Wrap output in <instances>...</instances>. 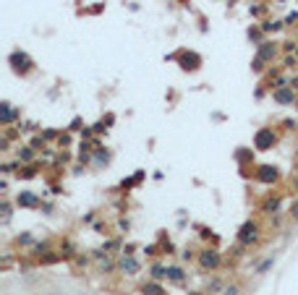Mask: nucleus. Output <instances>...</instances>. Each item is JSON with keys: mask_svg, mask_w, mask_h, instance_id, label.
I'll use <instances>...</instances> for the list:
<instances>
[{"mask_svg": "<svg viewBox=\"0 0 298 295\" xmlns=\"http://www.w3.org/2000/svg\"><path fill=\"white\" fill-rule=\"evenodd\" d=\"M8 65L14 68L16 76H29L34 71V60L29 58L24 50H14V52H10L8 55Z\"/></svg>", "mask_w": 298, "mask_h": 295, "instance_id": "f257e3e1", "label": "nucleus"}, {"mask_svg": "<svg viewBox=\"0 0 298 295\" xmlns=\"http://www.w3.org/2000/svg\"><path fill=\"white\" fill-rule=\"evenodd\" d=\"M196 262H199V267H202L204 272H214V269H220L222 256H220V251H217V248H202V251L196 254Z\"/></svg>", "mask_w": 298, "mask_h": 295, "instance_id": "f03ea898", "label": "nucleus"}, {"mask_svg": "<svg viewBox=\"0 0 298 295\" xmlns=\"http://www.w3.org/2000/svg\"><path fill=\"white\" fill-rule=\"evenodd\" d=\"M238 243H240V246H254V243H259V222L248 220V222L240 225V228H238Z\"/></svg>", "mask_w": 298, "mask_h": 295, "instance_id": "7ed1b4c3", "label": "nucleus"}, {"mask_svg": "<svg viewBox=\"0 0 298 295\" xmlns=\"http://www.w3.org/2000/svg\"><path fill=\"white\" fill-rule=\"evenodd\" d=\"M278 144V133H274V128H259L256 131V136H254V149L256 152H267V149H272V146Z\"/></svg>", "mask_w": 298, "mask_h": 295, "instance_id": "20e7f679", "label": "nucleus"}, {"mask_svg": "<svg viewBox=\"0 0 298 295\" xmlns=\"http://www.w3.org/2000/svg\"><path fill=\"white\" fill-rule=\"evenodd\" d=\"M118 272H120V275H126V277H136V275L142 272V262H139L134 254H120V259H118Z\"/></svg>", "mask_w": 298, "mask_h": 295, "instance_id": "39448f33", "label": "nucleus"}, {"mask_svg": "<svg viewBox=\"0 0 298 295\" xmlns=\"http://www.w3.org/2000/svg\"><path fill=\"white\" fill-rule=\"evenodd\" d=\"M254 178L259 180V183H264V186H272V183H278L280 170L274 167V165H259V167L254 170Z\"/></svg>", "mask_w": 298, "mask_h": 295, "instance_id": "423d86ee", "label": "nucleus"}, {"mask_svg": "<svg viewBox=\"0 0 298 295\" xmlns=\"http://www.w3.org/2000/svg\"><path fill=\"white\" fill-rule=\"evenodd\" d=\"M296 97H298V92H296L293 86H278V89H272V102H278V105H282V107L296 105Z\"/></svg>", "mask_w": 298, "mask_h": 295, "instance_id": "0eeeda50", "label": "nucleus"}, {"mask_svg": "<svg viewBox=\"0 0 298 295\" xmlns=\"http://www.w3.org/2000/svg\"><path fill=\"white\" fill-rule=\"evenodd\" d=\"M256 55H259V58L264 60V63H272V60H278V58H280V44H278V42L264 39V42H262L259 47H256Z\"/></svg>", "mask_w": 298, "mask_h": 295, "instance_id": "6e6552de", "label": "nucleus"}, {"mask_svg": "<svg viewBox=\"0 0 298 295\" xmlns=\"http://www.w3.org/2000/svg\"><path fill=\"white\" fill-rule=\"evenodd\" d=\"M178 58H180V68H183V71H188V73H194V71H199V68H202V55H196V52L180 50Z\"/></svg>", "mask_w": 298, "mask_h": 295, "instance_id": "1a4fd4ad", "label": "nucleus"}, {"mask_svg": "<svg viewBox=\"0 0 298 295\" xmlns=\"http://www.w3.org/2000/svg\"><path fill=\"white\" fill-rule=\"evenodd\" d=\"M16 204L21 209H40L42 207V201L37 194H32V191H21V194L16 196Z\"/></svg>", "mask_w": 298, "mask_h": 295, "instance_id": "9d476101", "label": "nucleus"}, {"mask_svg": "<svg viewBox=\"0 0 298 295\" xmlns=\"http://www.w3.org/2000/svg\"><path fill=\"white\" fill-rule=\"evenodd\" d=\"M21 115V110L18 107H14L10 105V102H3V105H0V126H10V123H14L16 118Z\"/></svg>", "mask_w": 298, "mask_h": 295, "instance_id": "9b49d317", "label": "nucleus"}, {"mask_svg": "<svg viewBox=\"0 0 298 295\" xmlns=\"http://www.w3.org/2000/svg\"><path fill=\"white\" fill-rule=\"evenodd\" d=\"M186 272H183V267H176V264H170L168 267V282H173V285H183L186 282Z\"/></svg>", "mask_w": 298, "mask_h": 295, "instance_id": "f8f14e48", "label": "nucleus"}, {"mask_svg": "<svg viewBox=\"0 0 298 295\" xmlns=\"http://www.w3.org/2000/svg\"><path fill=\"white\" fill-rule=\"evenodd\" d=\"M142 295H168V290L160 285V282H154V280H149L146 285H142Z\"/></svg>", "mask_w": 298, "mask_h": 295, "instance_id": "ddd939ff", "label": "nucleus"}, {"mask_svg": "<svg viewBox=\"0 0 298 295\" xmlns=\"http://www.w3.org/2000/svg\"><path fill=\"white\" fill-rule=\"evenodd\" d=\"M278 209H280V196H267L264 204H262V212L264 214H274Z\"/></svg>", "mask_w": 298, "mask_h": 295, "instance_id": "4468645a", "label": "nucleus"}, {"mask_svg": "<svg viewBox=\"0 0 298 295\" xmlns=\"http://www.w3.org/2000/svg\"><path fill=\"white\" fill-rule=\"evenodd\" d=\"M149 277H152L154 282H160V280H168V267H165V264H154L152 269H149Z\"/></svg>", "mask_w": 298, "mask_h": 295, "instance_id": "2eb2a0df", "label": "nucleus"}, {"mask_svg": "<svg viewBox=\"0 0 298 295\" xmlns=\"http://www.w3.org/2000/svg\"><path fill=\"white\" fill-rule=\"evenodd\" d=\"M262 29H264V34H274V31H280L285 29V21H262L259 24Z\"/></svg>", "mask_w": 298, "mask_h": 295, "instance_id": "dca6fc26", "label": "nucleus"}, {"mask_svg": "<svg viewBox=\"0 0 298 295\" xmlns=\"http://www.w3.org/2000/svg\"><path fill=\"white\" fill-rule=\"evenodd\" d=\"M108 160H110V154L100 146V141H94V162H97V165H105Z\"/></svg>", "mask_w": 298, "mask_h": 295, "instance_id": "f3484780", "label": "nucleus"}, {"mask_svg": "<svg viewBox=\"0 0 298 295\" xmlns=\"http://www.w3.org/2000/svg\"><path fill=\"white\" fill-rule=\"evenodd\" d=\"M34 152H37L34 146H21V149H18V162H32L34 160Z\"/></svg>", "mask_w": 298, "mask_h": 295, "instance_id": "a211bd4d", "label": "nucleus"}, {"mask_svg": "<svg viewBox=\"0 0 298 295\" xmlns=\"http://www.w3.org/2000/svg\"><path fill=\"white\" fill-rule=\"evenodd\" d=\"M262 37H264V29H262V26H251V29H248V39H254V42H256V47H259L262 42H264Z\"/></svg>", "mask_w": 298, "mask_h": 295, "instance_id": "6ab92c4d", "label": "nucleus"}, {"mask_svg": "<svg viewBox=\"0 0 298 295\" xmlns=\"http://www.w3.org/2000/svg\"><path fill=\"white\" fill-rule=\"evenodd\" d=\"M264 68H267V63H264V60H262V58H259V55H254V60H251V71H254V73H259V76H262V73H264Z\"/></svg>", "mask_w": 298, "mask_h": 295, "instance_id": "aec40b11", "label": "nucleus"}, {"mask_svg": "<svg viewBox=\"0 0 298 295\" xmlns=\"http://www.w3.org/2000/svg\"><path fill=\"white\" fill-rule=\"evenodd\" d=\"M282 65L288 68V71H296L298 68V55H282Z\"/></svg>", "mask_w": 298, "mask_h": 295, "instance_id": "412c9836", "label": "nucleus"}, {"mask_svg": "<svg viewBox=\"0 0 298 295\" xmlns=\"http://www.w3.org/2000/svg\"><path fill=\"white\" fill-rule=\"evenodd\" d=\"M48 248H50V243H34L32 246V256H42V254H48Z\"/></svg>", "mask_w": 298, "mask_h": 295, "instance_id": "4be33fe9", "label": "nucleus"}, {"mask_svg": "<svg viewBox=\"0 0 298 295\" xmlns=\"http://www.w3.org/2000/svg\"><path fill=\"white\" fill-rule=\"evenodd\" d=\"M272 267H274V259L270 256V259H264V262H262V264L256 267V275H264V272H270Z\"/></svg>", "mask_w": 298, "mask_h": 295, "instance_id": "5701e85b", "label": "nucleus"}, {"mask_svg": "<svg viewBox=\"0 0 298 295\" xmlns=\"http://www.w3.org/2000/svg\"><path fill=\"white\" fill-rule=\"evenodd\" d=\"M236 160L244 165V162H248V160H254V154H251L248 149H238V152H236Z\"/></svg>", "mask_w": 298, "mask_h": 295, "instance_id": "b1692460", "label": "nucleus"}, {"mask_svg": "<svg viewBox=\"0 0 298 295\" xmlns=\"http://www.w3.org/2000/svg\"><path fill=\"white\" fill-rule=\"evenodd\" d=\"M288 214H290V220H293V222H298V199H293V201H290Z\"/></svg>", "mask_w": 298, "mask_h": 295, "instance_id": "393cba45", "label": "nucleus"}, {"mask_svg": "<svg viewBox=\"0 0 298 295\" xmlns=\"http://www.w3.org/2000/svg\"><path fill=\"white\" fill-rule=\"evenodd\" d=\"M18 246H32L34 243V238L29 235V233H24V235H18V241H16Z\"/></svg>", "mask_w": 298, "mask_h": 295, "instance_id": "a878e982", "label": "nucleus"}, {"mask_svg": "<svg viewBox=\"0 0 298 295\" xmlns=\"http://www.w3.org/2000/svg\"><path fill=\"white\" fill-rule=\"evenodd\" d=\"M293 50H298V44H296L293 39H288V42H282V52H288V55H290Z\"/></svg>", "mask_w": 298, "mask_h": 295, "instance_id": "bb28decb", "label": "nucleus"}, {"mask_svg": "<svg viewBox=\"0 0 298 295\" xmlns=\"http://www.w3.org/2000/svg\"><path fill=\"white\" fill-rule=\"evenodd\" d=\"M222 295H238V285H228V288L222 290Z\"/></svg>", "mask_w": 298, "mask_h": 295, "instance_id": "cd10ccee", "label": "nucleus"}, {"mask_svg": "<svg viewBox=\"0 0 298 295\" xmlns=\"http://www.w3.org/2000/svg\"><path fill=\"white\" fill-rule=\"evenodd\" d=\"M298 21V13H288V18H285V26H293Z\"/></svg>", "mask_w": 298, "mask_h": 295, "instance_id": "c85d7f7f", "label": "nucleus"}, {"mask_svg": "<svg viewBox=\"0 0 298 295\" xmlns=\"http://www.w3.org/2000/svg\"><path fill=\"white\" fill-rule=\"evenodd\" d=\"M180 259H188V262H191V259H194V251H188V248H186V251L180 254Z\"/></svg>", "mask_w": 298, "mask_h": 295, "instance_id": "c756f323", "label": "nucleus"}, {"mask_svg": "<svg viewBox=\"0 0 298 295\" xmlns=\"http://www.w3.org/2000/svg\"><path fill=\"white\" fill-rule=\"evenodd\" d=\"M55 136H58L55 131H44V136H42V139H48V141H50V139H55Z\"/></svg>", "mask_w": 298, "mask_h": 295, "instance_id": "7c9ffc66", "label": "nucleus"}, {"mask_svg": "<svg viewBox=\"0 0 298 295\" xmlns=\"http://www.w3.org/2000/svg\"><path fill=\"white\" fill-rule=\"evenodd\" d=\"M92 128H94V133H102L105 131V123H97V126H92Z\"/></svg>", "mask_w": 298, "mask_h": 295, "instance_id": "2f4dec72", "label": "nucleus"}, {"mask_svg": "<svg viewBox=\"0 0 298 295\" xmlns=\"http://www.w3.org/2000/svg\"><path fill=\"white\" fill-rule=\"evenodd\" d=\"M188 295H204V293H188Z\"/></svg>", "mask_w": 298, "mask_h": 295, "instance_id": "473e14b6", "label": "nucleus"}, {"mask_svg": "<svg viewBox=\"0 0 298 295\" xmlns=\"http://www.w3.org/2000/svg\"><path fill=\"white\" fill-rule=\"evenodd\" d=\"M296 110H298V97H296Z\"/></svg>", "mask_w": 298, "mask_h": 295, "instance_id": "72a5a7b5", "label": "nucleus"}]
</instances>
